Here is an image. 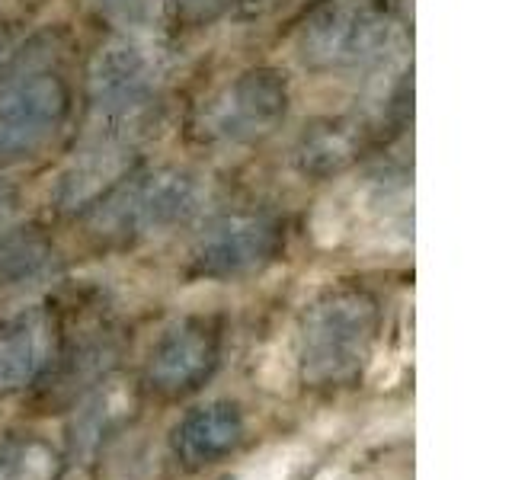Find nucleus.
<instances>
[{"mask_svg": "<svg viewBox=\"0 0 512 480\" xmlns=\"http://www.w3.org/2000/svg\"><path fill=\"white\" fill-rule=\"evenodd\" d=\"M240 439H244V416H240L234 404L215 400V404L189 410L183 420L176 423L173 452L186 468L199 471V468H208V464H215L228 452H234Z\"/></svg>", "mask_w": 512, "mask_h": 480, "instance_id": "nucleus-11", "label": "nucleus"}, {"mask_svg": "<svg viewBox=\"0 0 512 480\" xmlns=\"http://www.w3.org/2000/svg\"><path fill=\"white\" fill-rule=\"evenodd\" d=\"M359 154V132L352 122L330 119L314 125L298 144V170L304 176H333L346 170Z\"/></svg>", "mask_w": 512, "mask_h": 480, "instance_id": "nucleus-13", "label": "nucleus"}, {"mask_svg": "<svg viewBox=\"0 0 512 480\" xmlns=\"http://www.w3.org/2000/svg\"><path fill=\"white\" fill-rule=\"evenodd\" d=\"M55 359V320L29 308L0 327V394H13L39 381Z\"/></svg>", "mask_w": 512, "mask_h": 480, "instance_id": "nucleus-9", "label": "nucleus"}, {"mask_svg": "<svg viewBox=\"0 0 512 480\" xmlns=\"http://www.w3.org/2000/svg\"><path fill=\"white\" fill-rule=\"evenodd\" d=\"M71 96L55 74H23L0 84V164L36 157L68 119Z\"/></svg>", "mask_w": 512, "mask_h": 480, "instance_id": "nucleus-5", "label": "nucleus"}, {"mask_svg": "<svg viewBox=\"0 0 512 480\" xmlns=\"http://www.w3.org/2000/svg\"><path fill=\"white\" fill-rule=\"evenodd\" d=\"M58 269L61 256L39 231H0V298L52 282Z\"/></svg>", "mask_w": 512, "mask_h": 480, "instance_id": "nucleus-12", "label": "nucleus"}, {"mask_svg": "<svg viewBox=\"0 0 512 480\" xmlns=\"http://www.w3.org/2000/svg\"><path fill=\"white\" fill-rule=\"evenodd\" d=\"M282 244L279 224L256 215L234 212L212 221L192 244V269L205 279H240L276 260Z\"/></svg>", "mask_w": 512, "mask_h": 480, "instance_id": "nucleus-7", "label": "nucleus"}, {"mask_svg": "<svg viewBox=\"0 0 512 480\" xmlns=\"http://www.w3.org/2000/svg\"><path fill=\"white\" fill-rule=\"evenodd\" d=\"M288 80L276 68H250L202 103L196 138L215 148H247L269 138L288 116Z\"/></svg>", "mask_w": 512, "mask_h": 480, "instance_id": "nucleus-3", "label": "nucleus"}, {"mask_svg": "<svg viewBox=\"0 0 512 480\" xmlns=\"http://www.w3.org/2000/svg\"><path fill=\"white\" fill-rule=\"evenodd\" d=\"M61 455L39 436H16L0 445V480H58Z\"/></svg>", "mask_w": 512, "mask_h": 480, "instance_id": "nucleus-14", "label": "nucleus"}, {"mask_svg": "<svg viewBox=\"0 0 512 480\" xmlns=\"http://www.w3.org/2000/svg\"><path fill=\"white\" fill-rule=\"evenodd\" d=\"M132 170V148L116 138H100L87 151L74 157V164L61 173L55 199L64 212H80L103 199L112 186H119Z\"/></svg>", "mask_w": 512, "mask_h": 480, "instance_id": "nucleus-10", "label": "nucleus"}, {"mask_svg": "<svg viewBox=\"0 0 512 480\" xmlns=\"http://www.w3.org/2000/svg\"><path fill=\"white\" fill-rule=\"evenodd\" d=\"M202 202V189L183 170L125 176L90 205V231L112 244H135L186 224Z\"/></svg>", "mask_w": 512, "mask_h": 480, "instance_id": "nucleus-2", "label": "nucleus"}, {"mask_svg": "<svg viewBox=\"0 0 512 480\" xmlns=\"http://www.w3.org/2000/svg\"><path fill=\"white\" fill-rule=\"evenodd\" d=\"M16 205H20V196H16V186L10 180L0 176V228H7L10 218L16 215Z\"/></svg>", "mask_w": 512, "mask_h": 480, "instance_id": "nucleus-17", "label": "nucleus"}, {"mask_svg": "<svg viewBox=\"0 0 512 480\" xmlns=\"http://www.w3.org/2000/svg\"><path fill=\"white\" fill-rule=\"evenodd\" d=\"M96 4H100V10L109 16V20L138 26V23H148L164 0H96Z\"/></svg>", "mask_w": 512, "mask_h": 480, "instance_id": "nucleus-15", "label": "nucleus"}, {"mask_svg": "<svg viewBox=\"0 0 512 480\" xmlns=\"http://www.w3.org/2000/svg\"><path fill=\"white\" fill-rule=\"evenodd\" d=\"M218 365V333L205 320H180L151 349L144 375L164 397H180L202 388Z\"/></svg>", "mask_w": 512, "mask_h": 480, "instance_id": "nucleus-8", "label": "nucleus"}, {"mask_svg": "<svg viewBox=\"0 0 512 480\" xmlns=\"http://www.w3.org/2000/svg\"><path fill=\"white\" fill-rule=\"evenodd\" d=\"M16 55H20V32L13 26H0V74L16 61Z\"/></svg>", "mask_w": 512, "mask_h": 480, "instance_id": "nucleus-16", "label": "nucleus"}, {"mask_svg": "<svg viewBox=\"0 0 512 480\" xmlns=\"http://www.w3.org/2000/svg\"><path fill=\"white\" fill-rule=\"evenodd\" d=\"M394 39V16L381 0H336L317 10L301 36V58L314 71H343L378 58Z\"/></svg>", "mask_w": 512, "mask_h": 480, "instance_id": "nucleus-4", "label": "nucleus"}, {"mask_svg": "<svg viewBox=\"0 0 512 480\" xmlns=\"http://www.w3.org/2000/svg\"><path fill=\"white\" fill-rule=\"evenodd\" d=\"M160 77H164V68L154 48L135 39L109 42L96 52L87 74V100L93 116L106 122L135 119L154 103Z\"/></svg>", "mask_w": 512, "mask_h": 480, "instance_id": "nucleus-6", "label": "nucleus"}, {"mask_svg": "<svg viewBox=\"0 0 512 480\" xmlns=\"http://www.w3.org/2000/svg\"><path fill=\"white\" fill-rule=\"evenodd\" d=\"M378 340V304L359 288H340L317 298L301 324V375L330 388L362 375Z\"/></svg>", "mask_w": 512, "mask_h": 480, "instance_id": "nucleus-1", "label": "nucleus"}]
</instances>
